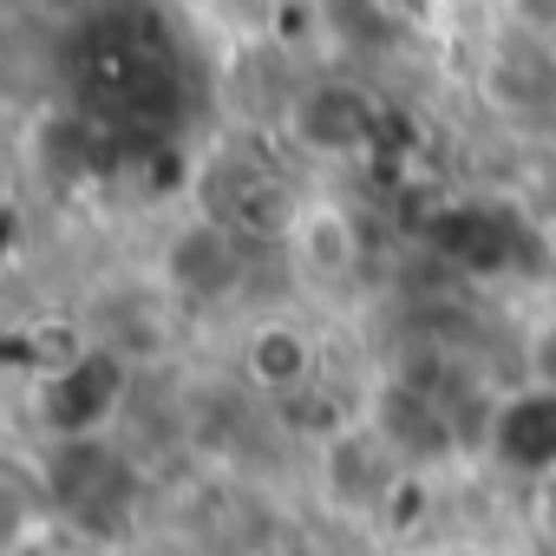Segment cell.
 Masks as SVG:
<instances>
[{"mask_svg": "<svg viewBox=\"0 0 556 556\" xmlns=\"http://www.w3.org/2000/svg\"><path fill=\"white\" fill-rule=\"evenodd\" d=\"M242 374H249V387H262V393H275V400H295V393H308V380L321 374V348H315V334L302 328V321H262V328H249V341H242Z\"/></svg>", "mask_w": 556, "mask_h": 556, "instance_id": "cell-9", "label": "cell"}, {"mask_svg": "<svg viewBox=\"0 0 556 556\" xmlns=\"http://www.w3.org/2000/svg\"><path fill=\"white\" fill-rule=\"evenodd\" d=\"M497 452H510L536 478L556 471V393L530 387L523 400H504V413H497Z\"/></svg>", "mask_w": 556, "mask_h": 556, "instance_id": "cell-12", "label": "cell"}, {"mask_svg": "<svg viewBox=\"0 0 556 556\" xmlns=\"http://www.w3.org/2000/svg\"><path fill=\"white\" fill-rule=\"evenodd\" d=\"M530 380H536V393H556V315L549 321H536L530 328Z\"/></svg>", "mask_w": 556, "mask_h": 556, "instance_id": "cell-15", "label": "cell"}, {"mask_svg": "<svg viewBox=\"0 0 556 556\" xmlns=\"http://www.w3.org/2000/svg\"><path fill=\"white\" fill-rule=\"evenodd\" d=\"M504 27L556 47V0H504Z\"/></svg>", "mask_w": 556, "mask_h": 556, "instance_id": "cell-14", "label": "cell"}, {"mask_svg": "<svg viewBox=\"0 0 556 556\" xmlns=\"http://www.w3.org/2000/svg\"><path fill=\"white\" fill-rule=\"evenodd\" d=\"M406 465L393 458V445L374 426H348L341 439L321 445V497L348 517H374L393 491H400Z\"/></svg>", "mask_w": 556, "mask_h": 556, "instance_id": "cell-7", "label": "cell"}, {"mask_svg": "<svg viewBox=\"0 0 556 556\" xmlns=\"http://www.w3.org/2000/svg\"><path fill=\"white\" fill-rule=\"evenodd\" d=\"M53 504H60V517H73V523H86V530H112L125 510H131V491H138V478H131V465L105 445V439H86V445H60V458H53Z\"/></svg>", "mask_w": 556, "mask_h": 556, "instance_id": "cell-5", "label": "cell"}, {"mask_svg": "<svg viewBox=\"0 0 556 556\" xmlns=\"http://www.w3.org/2000/svg\"><path fill=\"white\" fill-rule=\"evenodd\" d=\"M289 255H295V268L308 275V282H321V289L348 282V275L361 268V255H367L354 210H341V203H302V216L289 229Z\"/></svg>", "mask_w": 556, "mask_h": 556, "instance_id": "cell-11", "label": "cell"}, {"mask_svg": "<svg viewBox=\"0 0 556 556\" xmlns=\"http://www.w3.org/2000/svg\"><path fill=\"white\" fill-rule=\"evenodd\" d=\"M242 268H249L242 236L223 229L216 216H190L164 249V282L184 302H229L242 289Z\"/></svg>", "mask_w": 556, "mask_h": 556, "instance_id": "cell-8", "label": "cell"}, {"mask_svg": "<svg viewBox=\"0 0 556 556\" xmlns=\"http://www.w3.org/2000/svg\"><path fill=\"white\" fill-rule=\"evenodd\" d=\"M367 426L393 445V458L413 471V465H439L458 452V426L445 413V400L419 380H380L374 387V406H367Z\"/></svg>", "mask_w": 556, "mask_h": 556, "instance_id": "cell-6", "label": "cell"}, {"mask_svg": "<svg viewBox=\"0 0 556 556\" xmlns=\"http://www.w3.org/2000/svg\"><path fill=\"white\" fill-rule=\"evenodd\" d=\"M125 354L112 348H79L73 361H60L40 387V419L60 445H86V439H105L112 413L125 406Z\"/></svg>", "mask_w": 556, "mask_h": 556, "instance_id": "cell-3", "label": "cell"}, {"mask_svg": "<svg viewBox=\"0 0 556 556\" xmlns=\"http://www.w3.org/2000/svg\"><path fill=\"white\" fill-rule=\"evenodd\" d=\"M530 510H536V530L556 543V471H543V478L530 484Z\"/></svg>", "mask_w": 556, "mask_h": 556, "instance_id": "cell-16", "label": "cell"}, {"mask_svg": "<svg viewBox=\"0 0 556 556\" xmlns=\"http://www.w3.org/2000/svg\"><path fill=\"white\" fill-rule=\"evenodd\" d=\"M73 73H79V86H86L92 105H105V112H144L157 92H170V40L144 14H105L79 40Z\"/></svg>", "mask_w": 556, "mask_h": 556, "instance_id": "cell-1", "label": "cell"}, {"mask_svg": "<svg viewBox=\"0 0 556 556\" xmlns=\"http://www.w3.org/2000/svg\"><path fill=\"white\" fill-rule=\"evenodd\" d=\"M308 197H295V184L282 170H268L249 151H223L203 170V216H216L223 229H236L242 242H289L295 216Z\"/></svg>", "mask_w": 556, "mask_h": 556, "instance_id": "cell-2", "label": "cell"}, {"mask_svg": "<svg viewBox=\"0 0 556 556\" xmlns=\"http://www.w3.org/2000/svg\"><path fill=\"white\" fill-rule=\"evenodd\" d=\"M354 8H367V21L380 34H406V27H426L439 0H354Z\"/></svg>", "mask_w": 556, "mask_h": 556, "instance_id": "cell-13", "label": "cell"}, {"mask_svg": "<svg viewBox=\"0 0 556 556\" xmlns=\"http://www.w3.org/2000/svg\"><path fill=\"white\" fill-rule=\"evenodd\" d=\"M282 125L315 157H367L374 131H380V105H374V92H361L348 79H315L289 99Z\"/></svg>", "mask_w": 556, "mask_h": 556, "instance_id": "cell-4", "label": "cell"}, {"mask_svg": "<svg viewBox=\"0 0 556 556\" xmlns=\"http://www.w3.org/2000/svg\"><path fill=\"white\" fill-rule=\"evenodd\" d=\"M406 556H484V549H465V543H426V549H406Z\"/></svg>", "mask_w": 556, "mask_h": 556, "instance_id": "cell-17", "label": "cell"}, {"mask_svg": "<svg viewBox=\"0 0 556 556\" xmlns=\"http://www.w3.org/2000/svg\"><path fill=\"white\" fill-rule=\"evenodd\" d=\"M484 92L504 112H556V47L504 27V40L484 60Z\"/></svg>", "mask_w": 556, "mask_h": 556, "instance_id": "cell-10", "label": "cell"}]
</instances>
